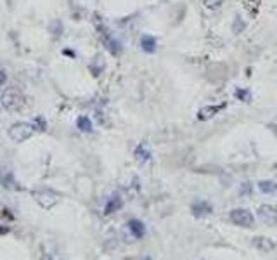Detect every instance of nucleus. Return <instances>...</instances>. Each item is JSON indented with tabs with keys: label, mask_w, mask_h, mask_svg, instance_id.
Wrapping results in <instances>:
<instances>
[{
	"label": "nucleus",
	"mask_w": 277,
	"mask_h": 260,
	"mask_svg": "<svg viewBox=\"0 0 277 260\" xmlns=\"http://www.w3.org/2000/svg\"><path fill=\"white\" fill-rule=\"evenodd\" d=\"M24 96L21 94L19 89L16 87H9V89L3 90L2 94V106L5 108L7 111L14 113V111H21L24 108Z\"/></svg>",
	"instance_id": "nucleus-1"
},
{
	"label": "nucleus",
	"mask_w": 277,
	"mask_h": 260,
	"mask_svg": "<svg viewBox=\"0 0 277 260\" xmlns=\"http://www.w3.org/2000/svg\"><path fill=\"white\" fill-rule=\"evenodd\" d=\"M35 129L31 124H24V122H17V124L10 125L9 129V137L14 140V142H24V140H28L31 135H33Z\"/></svg>",
	"instance_id": "nucleus-2"
},
{
	"label": "nucleus",
	"mask_w": 277,
	"mask_h": 260,
	"mask_svg": "<svg viewBox=\"0 0 277 260\" xmlns=\"http://www.w3.org/2000/svg\"><path fill=\"white\" fill-rule=\"evenodd\" d=\"M97 30H99V37H101V42L104 44V47H106L113 56H120L121 54V44L110 33V30H108L104 24H99Z\"/></svg>",
	"instance_id": "nucleus-3"
},
{
	"label": "nucleus",
	"mask_w": 277,
	"mask_h": 260,
	"mask_svg": "<svg viewBox=\"0 0 277 260\" xmlns=\"http://www.w3.org/2000/svg\"><path fill=\"white\" fill-rule=\"evenodd\" d=\"M31 196H33V199L44 210H51L52 206L57 203V195L52 193V191H49V189H38V191L31 193Z\"/></svg>",
	"instance_id": "nucleus-4"
},
{
	"label": "nucleus",
	"mask_w": 277,
	"mask_h": 260,
	"mask_svg": "<svg viewBox=\"0 0 277 260\" xmlns=\"http://www.w3.org/2000/svg\"><path fill=\"white\" fill-rule=\"evenodd\" d=\"M229 217H230V222L236 224V226H241V227H251L255 222L253 213L246 208H234Z\"/></svg>",
	"instance_id": "nucleus-5"
},
{
	"label": "nucleus",
	"mask_w": 277,
	"mask_h": 260,
	"mask_svg": "<svg viewBox=\"0 0 277 260\" xmlns=\"http://www.w3.org/2000/svg\"><path fill=\"white\" fill-rule=\"evenodd\" d=\"M258 217L267 226H276L277 224V205H262L258 208Z\"/></svg>",
	"instance_id": "nucleus-6"
},
{
	"label": "nucleus",
	"mask_w": 277,
	"mask_h": 260,
	"mask_svg": "<svg viewBox=\"0 0 277 260\" xmlns=\"http://www.w3.org/2000/svg\"><path fill=\"white\" fill-rule=\"evenodd\" d=\"M0 186H2L3 189H7V191H19L21 189L19 182L14 179L12 172L5 170V168L0 170Z\"/></svg>",
	"instance_id": "nucleus-7"
},
{
	"label": "nucleus",
	"mask_w": 277,
	"mask_h": 260,
	"mask_svg": "<svg viewBox=\"0 0 277 260\" xmlns=\"http://www.w3.org/2000/svg\"><path fill=\"white\" fill-rule=\"evenodd\" d=\"M225 106H227V104L222 103V104H213V106H205V108H201V110L198 111V120H201V122L210 120V118L215 117V115L219 113V111L225 110Z\"/></svg>",
	"instance_id": "nucleus-8"
},
{
	"label": "nucleus",
	"mask_w": 277,
	"mask_h": 260,
	"mask_svg": "<svg viewBox=\"0 0 277 260\" xmlns=\"http://www.w3.org/2000/svg\"><path fill=\"white\" fill-rule=\"evenodd\" d=\"M251 245H253L257 250H260V252H272V250H276V243H274V240H271V238H265V236H255L253 240H251Z\"/></svg>",
	"instance_id": "nucleus-9"
},
{
	"label": "nucleus",
	"mask_w": 277,
	"mask_h": 260,
	"mask_svg": "<svg viewBox=\"0 0 277 260\" xmlns=\"http://www.w3.org/2000/svg\"><path fill=\"white\" fill-rule=\"evenodd\" d=\"M191 212L194 217H206L213 212V206L210 205L208 201H196V203H192Z\"/></svg>",
	"instance_id": "nucleus-10"
},
{
	"label": "nucleus",
	"mask_w": 277,
	"mask_h": 260,
	"mask_svg": "<svg viewBox=\"0 0 277 260\" xmlns=\"http://www.w3.org/2000/svg\"><path fill=\"white\" fill-rule=\"evenodd\" d=\"M123 206V199H121L120 195H113L110 199H108L106 206H104V215H111V213L118 212V210Z\"/></svg>",
	"instance_id": "nucleus-11"
},
{
	"label": "nucleus",
	"mask_w": 277,
	"mask_h": 260,
	"mask_svg": "<svg viewBox=\"0 0 277 260\" xmlns=\"http://www.w3.org/2000/svg\"><path fill=\"white\" fill-rule=\"evenodd\" d=\"M127 226H128V231H130L132 236H134L135 240H140V238H144V234H146V226H144V224L137 219L128 220Z\"/></svg>",
	"instance_id": "nucleus-12"
},
{
	"label": "nucleus",
	"mask_w": 277,
	"mask_h": 260,
	"mask_svg": "<svg viewBox=\"0 0 277 260\" xmlns=\"http://www.w3.org/2000/svg\"><path fill=\"white\" fill-rule=\"evenodd\" d=\"M156 38L151 37V35H142V38H140V47H142L144 52H147V54H153L154 51H156Z\"/></svg>",
	"instance_id": "nucleus-13"
},
{
	"label": "nucleus",
	"mask_w": 277,
	"mask_h": 260,
	"mask_svg": "<svg viewBox=\"0 0 277 260\" xmlns=\"http://www.w3.org/2000/svg\"><path fill=\"white\" fill-rule=\"evenodd\" d=\"M134 156H135V160H137L139 163H146V161L151 158L149 147H147L146 144H139V146L135 147V151H134Z\"/></svg>",
	"instance_id": "nucleus-14"
},
{
	"label": "nucleus",
	"mask_w": 277,
	"mask_h": 260,
	"mask_svg": "<svg viewBox=\"0 0 277 260\" xmlns=\"http://www.w3.org/2000/svg\"><path fill=\"white\" fill-rule=\"evenodd\" d=\"M258 189L264 195H274V193H277V184L274 181H260L258 182Z\"/></svg>",
	"instance_id": "nucleus-15"
},
{
	"label": "nucleus",
	"mask_w": 277,
	"mask_h": 260,
	"mask_svg": "<svg viewBox=\"0 0 277 260\" xmlns=\"http://www.w3.org/2000/svg\"><path fill=\"white\" fill-rule=\"evenodd\" d=\"M76 127H78L82 132H92V122H90V118L87 117H80L78 120H76Z\"/></svg>",
	"instance_id": "nucleus-16"
},
{
	"label": "nucleus",
	"mask_w": 277,
	"mask_h": 260,
	"mask_svg": "<svg viewBox=\"0 0 277 260\" xmlns=\"http://www.w3.org/2000/svg\"><path fill=\"white\" fill-rule=\"evenodd\" d=\"M103 69H104V61H103V58H96V59H94L92 65H90V71H92V75H94V76H99L101 73H103Z\"/></svg>",
	"instance_id": "nucleus-17"
},
{
	"label": "nucleus",
	"mask_w": 277,
	"mask_h": 260,
	"mask_svg": "<svg viewBox=\"0 0 277 260\" xmlns=\"http://www.w3.org/2000/svg\"><path fill=\"white\" fill-rule=\"evenodd\" d=\"M31 125H33V129L37 130V132H45V130H47V120H45L44 117H35Z\"/></svg>",
	"instance_id": "nucleus-18"
},
{
	"label": "nucleus",
	"mask_w": 277,
	"mask_h": 260,
	"mask_svg": "<svg viewBox=\"0 0 277 260\" xmlns=\"http://www.w3.org/2000/svg\"><path fill=\"white\" fill-rule=\"evenodd\" d=\"M234 96L239 101H243V103H250L251 101V92L248 89H237L236 92H234Z\"/></svg>",
	"instance_id": "nucleus-19"
},
{
	"label": "nucleus",
	"mask_w": 277,
	"mask_h": 260,
	"mask_svg": "<svg viewBox=\"0 0 277 260\" xmlns=\"http://www.w3.org/2000/svg\"><path fill=\"white\" fill-rule=\"evenodd\" d=\"M61 33H62V24H61V21H54V23L51 24V35L54 38H59L61 37Z\"/></svg>",
	"instance_id": "nucleus-20"
},
{
	"label": "nucleus",
	"mask_w": 277,
	"mask_h": 260,
	"mask_svg": "<svg viewBox=\"0 0 277 260\" xmlns=\"http://www.w3.org/2000/svg\"><path fill=\"white\" fill-rule=\"evenodd\" d=\"M203 3H205V7H208V9H219L223 3V0H203Z\"/></svg>",
	"instance_id": "nucleus-21"
},
{
	"label": "nucleus",
	"mask_w": 277,
	"mask_h": 260,
	"mask_svg": "<svg viewBox=\"0 0 277 260\" xmlns=\"http://www.w3.org/2000/svg\"><path fill=\"white\" fill-rule=\"evenodd\" d=\"M243 30H244V23L239 19V17H236V19H234V24H232V31L234 33H241Z\"/></svg>",
	"instance_id": "nucleus-22"
},
{
	"label": "nucleus",
	"mask_w": 277,
	"mask_h": 260,
	"mask_svg": "<svg viewBox=\"0 0 277 260\" xmlns=\"http://www.w3.org/2000/svg\"><path fill=\"white\" fill-rule=\"evenodd\" d=\"M250 191H251V184L250 182H244L243 189H241V195H250Z\"/></svg>",
	"instance_id": "nucleus-23"
},
{
	"label": "nucleus",
	"mask_w": 277,
	"mask_h": 260,
	"mask_svg": "<svg viewBox=\"0 0 277 260\" xmlns=\"http://www.w3.org/2000/svg\"><path fill=\"white\" fill-rule=\"evenodd\" d=\"M5 82H7V73L3 69H0V87L5 85Z\"/></svg>",
	"instance_id": "nucleus-24"
},
{
	"label": "nucleus",
	"mask_w": 277,
	"mask_h": 260,
	"mask_svg": "<svg viewBox=\"0 0 277 260\" xmlns=\"http://www.w3.org/2000/svg\"><path fill=\"white\" fill-rule=\"evenodd\" d=\"M62 54H64V56H69V58H75V52H73V51H69V49H64V51H62Z\"/></svg>",
	"instance_id": "nucleus-25"
},
{
	"label": "nucleus",
	"mask_w": 277,
	"mask_h": 260,
	"mask_svg": "<svg viewBox=\"0 0 277 260\" xmlns=\"http://www.w3.org/2000/svg\"><path fill=\"white\" fill-rule=\"evenodd\" d=\"M269 129H271V132L274 133V135L277 137V125H274V124H271L269 125Z\"/></svg>",
	"instance_id": "nucleus-26"
},
{
	"label": "nucleus",
	"mask_w": 277,
	"mask_h": 260,
	"mask_svg": "<svg viewBox=\"0 0 277 260\" xmlns=\"http://www.w3.org/2000/svg\"><path fill=\"white\" fill-rule=\"evenodd\" d=\"M9 233V227H2L0 226V234H7Z\"/></svg>",
	"instance_id": "nucleus-27"
}]
</instances>
